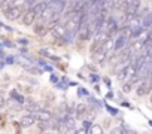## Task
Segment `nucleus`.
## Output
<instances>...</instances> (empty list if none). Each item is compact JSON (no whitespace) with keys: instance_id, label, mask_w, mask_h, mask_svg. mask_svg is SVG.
I'll return each instance as SVG.
<instances>
[{"instance_id":"1","label":"nucleus","mask_w":152,"mask_h":134,"mask_svg":"<svg viewBox=\"0 0 152 134\" xmlns=\"http://www.w3.org/2000/svg\"><path fill=\"white\" fill-rule=\"evenodd\" d=\"M46 6L49 8V11L57 17L60 14H63L64 8H66V2H63V0H52V2H48Z\"/></svg>"},{"instance_id":"2","label":"nucleus","mask_w":152,"mask_h":134,"mask_svg":"<svg viewBox=\"0 0 152 134\" xmlns=\"http://www.w3.org/2000/svg\"><path fill=\"white\" fill-rule=\"evenodd\" d=\"M127 42H128V36L125 33H119L118 37L113 40V49L115 51H122L124 48H127Z\"/></svg>"},{"instance_id":"3","label":"nucleus","mask_w":152,"mask_h":134,"mask_svg":"<svg viewBox=\"0 0 152 134\" xmlns=\"http://www.w3.org/2000/svg\"><path fill=\"white\" fill-rule=\"evenodd\" d=\"M31 115H33L34 119L39 121V122H49V121L52 119V113H51L49 110H43V109H40V110H37V112H34V113H31Z\"/></svg>"},{"instance_id":"4","label":"nucleus","mask_w":152,"mask_h":134,"mask_svg":"<svg viewBox=\"0 0 152 134\" xmlns=\"http://www.w3.org/2000/svg\"><path fill=\"white\" fill-rule=\"evenodd\" d=\"M51 34L55 37V39H63L64 37V34H66V27H64V24H55L52 28H51Z\"/></svg>"},{"instance_id":"5","label":"nucleus","mask_w":152,"mask_h":134,"mask_svg":"<svg viewBox=\"0 0 152 134\" xmlns=\"http://www.w3.org/2000/svg\"><path fill=\"white\" fill-rule=\"evenodd\" d=\"M21 14H23L21 8H14V6H11V8L5 12V15H6L8 20H18V18L21 17Z\"/></svg>"},{"instance_id":"6","label":"nucleus","mask_w":152,"mask_h":134,"mask_svg":"<svg viewBox=\"0 0 152 134\" xmlns=\"http://www.w3.org/2000/svg\"><path fill=\"white\" fill-rule=\"evenodd\" d=\"M151 88H152V84H149L148 81H143L139 87H137V90H136V92H137V95H146L149 91H151Z\"/></svg>"},{"instance_id":"7","label":"nucleus","mask_w":152,"mask_h":134,"mask_svg":"<svg viewBox=\"0 0 152 134\" xmlns=\"http://www.w3.org/2000/svg\"><path fill=\"white\" fill-rule=\"evenodd\" d=\"M36 15H34V12L31 11V9H28V11H26V14H24V17H23V24L24 25H31L34 21H36Z\"/></svg>"},{"instance_id":"8","label":"nucleus","mask_w":152,"mask_h":134,"mask_svg":"<svg viewBox=\"0 0 152 134\" xmlns=\"http://www.w3.org/2000/svg\"><path fill=\"white\" fill-rule=\"evenodd\" d=\"M93 58H94V61L96 63H99V64H103L104 61H106V54L99 48V49H96V51H93Z\"/></svg>"},{"instance_id":"9","label":"nucleus","mask_w":152,"mask_h":134,"mask_svg":"<svg viewBox=\"0 0 152 134\" xmlns=\"http://www.w3.org/2000/svg\"><path fill=\"white\" fill-rule=\"evenodd\" d=\"M75 119H82L85 115H87V106L84 103H79L78 106H76V110H75Z\"/></svg>"},{"instance_id":"10","label":"nucleus","mask_w":152,"mask_h":134,"mask_svg":"<svg viewBox=\"0 0 152 134\" xmlns=\"http://www.w3.org/2000/svg\"><path fill=\"white\" fill-rule=\"evenodd\" d=\"M34 121H36V119H34L33 115H24L20 122H21V127H23V128H28V127H31V125L34 124Z\"/></svg>"},{"instance_id":"11","label":"nucleus","mask_w":152,"mask_h":134,"mask_svg":"<svg viewBox=\"0 0 152 134\" xmlns=\"http://www.w3.org/2000/svg\"><path fill=\"white\" fill-rule=\"evenodd\" d=\"M116 8V2L115 0H103V12L109 14L112 11H115Z\"/></svg>"},{"instance_id":"12","label":"nucleus","mask_w":152,"mask_h":134,"mask_svg":"<svg viewBox=\"0 0 152 134\" xmlns=\"http://www.w3.org/2000/svg\"><path fill=\"white\" fill-rule=\"evenodd\" d=\"M140 25H142V28H149L151 25H152V12H149V14H146L145 17H142V20H140Z\"/></svg>"},{"instance_id":"13","label":"nucleus","mask_w":152,"mask_h":134,"mask_svg":"<svg viewBox=\"0 0 152 134\" xmlns=\"http://www.w3.org/2000/svg\"><path fill=\"white\" fill-rule=\"evenodd\" d=\"M45 8H46V2H40V3L34 5V6L31 8V11H33V12H34V15L39 18V17L42 15V12L45 11Z\"/></svg>"},{"instance_id":"14","label":"nucleus","mask_w":152,"mask_h":134,"mask_svg":"<svg viewBox=\"0 0 152 134\" xmlns=\"http://www.w3.org/2000/svg\"><path fill=\"white\" fill-rule=\"evenodd\" d=\"M100 49H102V51H103V52L107 55V54H109V52L113 49V39H112V37H109V39H107V40H106V42H104V43L100 46Z\"/></svg>"},{"instance_id":"15","label":"nucleus","mask_w":152,"mask_h":134,"mask_svg":"<svg viewBox=\"0 0 152 134\" xmlns=\"http://www.w3.org/2000/svg\"><path fill=\"white\" fill-rule=\"evenodd\" d=\"M18 61L21 63L23 67H26L27 70H31V67H33V61H31V60H28V58L24 57V55H20V57H18Z\"/></svg>"},{"instance_id":"16","label":"nucleus","mask_w":152,"mask_h":134,"mask_svg":"<svg viewBox=\"0 0 152 134\" xmlns=\"http://www.w3.org/2000/svg\"><path fill=\"white\" fill-rule=\"evenodd\" d=\"M11 98H14V100H15V103H20L21 106H23V103H24V97H23V95H20L17 91H11Z\"/></svg>"},{"instance_id":"17","label":"nucleus","mask_w":152,"mask_h":134,"mask_svg":"<svg viewBox=\"0 0 152 134\" xmlns=\"http://www.w3.org/2000/svg\"><path fill=\"white\" fill-rule=\"evenodd\" d=\"M88 134H103V128L100 125H97V124H93L90 131H88Z\"/></svg>"},{"instance_id":"18","label":"nucleus","mask_w":152,"mask_h":134,"mask_svg":"<svg viewBox=\"0 0 152 134\" xmlns=\"http://www.w3.org/2000/svg\"><path fill=\"white\" fill-rule=\"evenodd\" d=\"M143 31H145V28H142V27H139V28H134V30H131V31H130V37L136 39V37L142 36V33H143Z\"/></svg>"},{"instance_id":"19","label":"nucleus","mask_w":152,"mask_h":134,"mask_svg":"<svg viewBox=\"0 0 152 134\" xmlns=\"http://www.w3.org/2000/svg\"><path fill=\"white\" fill-rule=\"evenodd\" d=\"M24 107H26V109H27L28 112H31V113H34V112H37V110H40V107H39V104H36V103H33V101H31L30 104H26Z\"/></svg>"},{"instance_id":"20","label":"nucleus","mask_w":152,"mask_h":134,"mask_svg":"<svg viewBox=\"0 0 152 134\" xmlns=\"http://www.w3.org/2000/svg\"><path fill=\"white\" fill-rule=\"evenodd\" d=\"M34 31L39 34V36H43L46 33V24H40V25H36L34 27Z\"/></svg>"},{"instance_id":"21","label":"nucleus","mask_w":152,"mask_h":134,"mask_svg":"<svg viewBox=\"0 0 152 134\" xmlns=\"http://www.w3.org/2000/svg\"><path fill=\"white\" fill-rule=\"evenodd\" d=\"M34 5H37V0H26V3H24V6H26V9L28 11V9H31Z\"/></svg>"},{"instance_id":"22","label":"nucleus","mask_w":152,"mask_h":134,"mask_svg":"<svg viewBox=\"0 0 152 134\" xmlns=\"http://www.w3.org/2000/svg\"><path fill=\"white\" fill-rule=\"evenodd\" d=\"M131 87H133V85H131L130 82H125V84L122 85V91H124V92H130V91H131Z\"/></svg>"},{"instance_id":"23","label":"nucleus","mask_w":152,"mask_h":134,"mask_svg":"<svg viewBox=\"0 0 152 134\" xmlns=\"http://www.w3.org/2000/svg\"><path fill=\"white\" fill-rule=\"evenodd\" d=\"M39 64L43 67V70H46V72H52V67H51V66H48V64H45L43 61H39Z\"/></svg>"},{"instance_id":"24","label":"nucleus","mask_w":152,"mask_h":134,"mask_svg":"<svg viewBox=\"0 0 152 134\" xmlns=\"http://www.w3.org/2000/svg\"><path fill=\"white\" fill-rule=\"evenodd\" d=\"M110 134H125V133H124V130H122V128L116 127V128H113V130L110 131Z\"/></svg>"},{"instance_id":"25","label":"nucleus","mask_w":152,"mask_h":134,"mask_svg":"<svg viewBox=\"0 0 152 134\" xmlns=\"http://www.w3.org/2000/svg\"><path fill=\"white\" fill-rule=\"evenodd\" d=\"M106 109H107V110H109V113H112L113 116H115V115H118V110H116V109H113V107H110V106H107V104H106Z\"/></svg>"},{"instance_id":"26","label":"nucleus","mask_w":152,"mask_h":134,"mask_svg":"<svg viewBox=\"0 0 152 134\" xmlns=\"http://www.w3.org/2000/svg\"><path fill=\"white\" fill-rule=\"evenodd\" d=\"M78 91H79V95H87V97L90 95V94H88V91H87L85 88H79Z\"/></svg>"},{"instance_id":"27","label":"nucleus","mask_w":152,"mask_h":134,"mask_svg":"<svg viewBox=\"0 0 152 134\" xmlns=\"http://www.w3.org/2000/svg\"><path fill=\"white\" fill-rule=\"evenodd\" d=\"M73 134H88V131H87V130H84V128H79V130H76Z\"/></svg>"},{"instance_id":"28","label":"nucleus","mask_w":152,"mask_h":134,"mask_svg":"<svg viewBox=\"0 0 152 134\" xmlns=\"http://www.w3.org/2000/svg\"><path fill=\"white\" fill-rule=\"evenodd\" d=\"M99 81H100V78H99L97 75H91V82H93V84H97Z\"/></svg>"},{"instance_id":"29","label":"nucleus","mask_w":152,"mask_h":134,"mask_svg":"<svg viewBox=\"0 0 152 134\" xmlns=\"http://www.w3.org/2000/svg\"><path fill=\"white\" fill-rule=\"evenodd\" d=\"M5 103H6V101H5V97H3V94H2V92H0V107H3V106H5Z\"/></svg>"},{"instance_id":"30","label":"nucleus","mask_w":152,"mask_h":134,"mask_svg":"<svg viewBox=\"0 0 152 134\" xmlns=\"http://www.w3.org/2000/svg\"><path fill=\"white\" fill-rule=\"evenodd\" d=\"M51 81H52V82H54V84H55V85H57V84H58V82H60V79H58V78H57V76H55V75H51Z\"/></svg>"},{"instance_id":"31","label":"nucleus","mask_w":152,"mask_h":134,"mask_svg":"<svg viewBox=\"0 0 152 134\" xmlns=\"http://www.w3.org/2000/svg\"><path fill=\"white\" fill-rule=\"evenodd\" d=\"M18 43H21V45L26 46V45H28V40L27 39H18Z\"/></svg>"},{"instance_id":"32","label":"nucleus","mask_w":152,"mask_h":134,"mask_svg":"<svg viewBox=\"0 0 152 134\" xmlns=\"http://www.w3.org/2000/svg\"><path fill=\"white\" fill-rule=\"evenodd\" d=\"M14 61H15V58H14V57H6V63H8V64H12Z\"/></svg>"},{"instance_id":"33","label":"nucleus","mask_w":152,"mask_h":134,"mask_svg":"<svg viewBox=\"0 0 152 134\" xmlns=\"http://www.w3.org/2000/svg\"><path fill=\"white\" fill-rule=\"evenodd\" d=\"M115 2H116V5H122V3L127 2V0H115Z\"/></svg>"},{"instance_id":"34","label":"nucleus","mask_w":152,"mask_h":134,"mask_svg":"<svg viewBox=\"0 0 152 134\" xmlns=\"http://www.w3.org/2000/svg\"><path fill=\"white\" fill-rule=\"evenodd\" d=\"M5 46H11V48H12L14 43H11V42H5Z\"/></svg>"},{"instance_id":"35","label":"nucleus","mask_w":152,"mask_h":134,"mask_svg":"<svg viewBox=\"0 0 152 134\" xmlns=\"http://www.w3.org/2000/svg\"><path fill=\"white\" fill-rule=\"evenodd\" d=\"M3 66H5V63H3V61H0V69H3Z\"/></svg>"},{"instance_id":"36","label":"nucleus","mask_w":152,"mask_h":134,"mask_svg":"<svg viewBox=\"0 0 152 134\" xmlns=\"http://www.w3.org/2000/svg\"><path fill=\"white\" fill-rule=\"evenodd\" d=\"M2 46H3V45H2V43H0V49H2Z\"/></svg>"},{"instance_id":"37","label":"nucleus","mask_w":152,"mask_h":134,"mask_svg":"<svg viewBox=\"0 0 152 134\" xmlns=\"http://www.w3.org/2000/svg\"><path fill=\"white\" fill-rule=\"evenodd\" d=\"M46 134H54V133H46Z\"/></svg>"},{"instance_id":"38","label":"nucleus","mask_w":152,"mask_h":134,"mask_svg":"<svg viewBox=\"0 0 152 134\" xmlns=\"http://www.w3.org/2000/svg\"><path fill=\"white\" fill-rule=\"evenodd\" d=\"M151 101H152V100H151Z\"/></svg>"}]
</instances>
